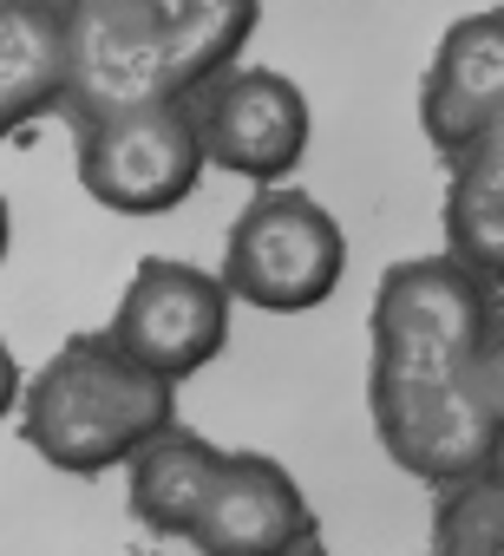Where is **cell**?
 I'll list each match as a JSON object with an SVG mask.
<instances>
[{"label":"cell","mask_w":504,"mask_h":556,"mask_svg":"<svg viewBox=\"0 0 504 556\" xmlns=\"http://www.w3.org/2000/svg\"><path fill=\"white\" fill-rule=\"evenodd\" d=\"M484 328V295L439 255L387 268L374 295V426L419 478H471L504 445L471 387Z\"/></svg>","instance_id":"cell-1"},{"label":"cell","mask_w":504,"mask_h":556,"mask_svg":"<svg viewBox=\"0 0 504 556\" xmlns=\"http://www.w3.org/2000/svg\"><path fill=\"white\" fill-rule=\"evenodd\" d=\"M177 413V380L151 374L112 334L66 341L21 387V432L53 471H112L131 465L144 439H158Z\"/></svg>","instance_id":"cell-2"},{"label":"cell","mask_w":504,"mask_h":556,"mask_svg":"<svg viewBox=\"0 0 504 556\" xmlns=\"http://www.w3.org/2000/svg\"><path fill=\"white\" fill-rule=\"evenodd\" d=\"M210 157L184 92L92 105L79 131V184L112 216H164L203 184Z\"/></svg>","instance_id":"cell-3"},{"label":"cell","mask_w":504,"mask_h":556,"mask_svg":"<svg viewBox=\"0 0 504 556\" xmlns=\"http://www.w3.org/2000/svg\"><path fill=\"white\" fill-rule=\"evenodd\" d=\"M341 268H348V236L302 190H263L223 236L229 295L263 315L322 308L341 289Z\"/></svg>","instance_id":"cell-4"},{"label":"cell","mask_w":504,"mask_h":556,"mask_svg":"<svg viewBox=\"0 0 504 556\" xmlns=\"http://www.w3.org/2000/svg\"><path fill=\"white\" fill-rule=\"evenodd\" d=\"M184 99H190L197 138H203V157L249 184L289 177L315 138L308 92L276 66H216Z\"/></svg>","instance_id":"cell-5"},{"label":"cell","mask_w":504,"mask_h":556,"mask_svg":"<svg viewBox=\"0 0 504 556\" xmlns=\"http://www.w3.org/2000/svg\"><path fill=\"white\" fill-rule=\"evenodd\" d=\"M229 282L210 268H190V262H171V255H151L138 262V275L118 295V315H112V341L125 354H138L151 374L164 380H190L203 374L223 341H229Z\"/></svg>","instance_id":"cell-6"},{"label":"cell","mask_w":504,"mask_h":556,"mask_svg":"<svg viewBox=\"0 0 504 556\" xmlns=\"http://www.w3.org/2000/svg\"><path fill=\"white\" fill-rule=\"evenodd\" d=\"M308 536V497L263 452H229L216 491L190 530L203 556H289Z\"/></svg>","instance_id":"cell-7"},{"label":"cell","mask_w":504,"mask_h":556,"mask_svg":"<svg viewBox=\"0 0 504 556\" xmlns=\"http://www.w3.org/2000/svg\"><path fill=\"white\" fill-rule=\"evenodd\" d=\"M419 118L445 151H465L504 125V14H465L439 40L419 86Z\"/></svg>","instance_id":"cell-8"},{"label":"cell","mask_w":504,"mask_h":556,"mask_svg":"<svg viewBox=\"0 0 504 556\" xmlns=\"http://www.w3.org/2000/svg\"><path fill=\"white\" fill-rule=\"evenodd\" d=\"M79 86L73 8L60 0H0V138L53 112Z\"/></svg>","instance_id":"cell-9"},{"label":"cell","mask_w":504,"mask_h":556,"mask_svg":"<svg viewBox=\"0 0 504 556\" xmlns=\"http://www.w3.org/2000/svg\"><path fill=\"white\" fill-rule=\"evenodd\" d=\"M223 458H229L223 445H210L203 432H184L177 419L158 439H144L131 452V465H125V497H131L138 523H151L164 536H190L210 491H216Z\"/></svg>","instance_id":"cell-10"},{"label":"cell","mask_w":504,"mask_h":556,"mask_svg":"<svg viewBox=\"0 0 504 556\" xmlns=\"http://www.w3.org/2000/svg\"><path fill=\"white\" fill-rule=\"evenodd\" d=\"M471 387H478V406H484L491 432L504 439V328H484L478 361H471Z\"/></svg>","instance_id":"cell-11"},{"label":"cell","mask_w":504,"mask_h":556,"mask_svg":"<svg viewBox=\"0 0 504 556\" xmlns=\"http://www.w3.org/2000/svg\"><path fill=\"white\" fill-rule=\"evenodd\" d=\"M8 242H14V210H8V197H0V262H8Z\"/></svg>","instance_id":"cell-12"}]
</instances>
